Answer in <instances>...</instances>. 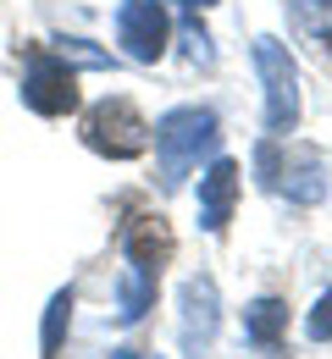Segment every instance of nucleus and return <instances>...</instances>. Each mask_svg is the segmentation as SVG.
<instances>
[{
  "label": "nucleus",
  "instance_id": "1",
  "mask_svg": "<svg viewBox=\"0 0 332 359\" xmlns=\"http://www.w3.org/2000/svg\"><path fill=\"white\" fill-rule=\"evenodd\" d=\"M216 111L205 105H178L155 122V155H161V188H178L199 166L205 149H216Z\"/></svg>",
  "mask_w": 332,
  "mask_h": 359
},
{
  "label": "nucleus",
  "instance_id": "2",
  "mask_svg": "<svg viewBox=\"0 0 332 359\" xmlns=\"http://www.w3.org/2000/svg\"><path fill=\"white\" fill-rule=\"evenodd\" d=\"M255 67L266 83V133H293L299 122V67L277 39H255Z\"/></svg>",
  "mask_w": 332,
  "mask_h": 359
},
{
  "label": "nucleus",
  "instance_id": "3",
  "mask_svg": "<svg viewBox=\"0 0 332 359\" xmlns=\"http://www.w3.org/2000/svg\"><path fill=\"white\" fill-rule=\"evenodd\" d=\"M84 144L95 155H111V161H133L150 144V128H144V116L128 100H100L95 111L84 116Z\"/></svg>",
  "mask_w": 332,
  "mask_h": 359
},
{
  "label": "nucleus",
  "instance_id": "4",
  "mask_svg": "<svg viewBox=\"0 0 332 359\" xmlns=\"http://www.w3.org/2000/svg\"><path fill=\"white\" fill-rule=\"evenodd\" d=\"M22 105H34L39 116H67L78 105V78L67 67V55L55 50H28L22 67Z\"/></svg>",
  "mask_w": 332,
  "mask_h": 359
},
{
  "label": "nucleus",
  "instance_id": "5",
  "mask_svg": "<svg viewBox=\"0 0 332 359\" xmlns=\"http://www.w3.org/2000/svg\"><path fill=\"white\" fill-rule=\"evenodd\" d=\"M178 343H183V359H205L211 343H216V326H222V299H216V282L211 276H189L183 293H178Z\"/></svg>",
  "mask_w": 332,
  "mask_h": 359
},
{
  "label": "nucleus",
  "instance_id": "6",
  "mask_svg": "<svg viewBox=\"0 0 332 359\" xmlns=\"http://www.w3.org/2000/svg\"><path fill=\"white\" fill-rule=\"evenodd\" d=\"M117 45L128 50L133 61H161V50H166V11H161V0H122V11H117Z\"/></svg>",
  "mask_w": 332,
  "mask_h": 359
},
{
  "label": "nucleus",
  "instance_id": "7",
  "mask_svg": "<svg viewBox=\"0 0 332 359\" xmlns=\"http://www.w3.org/2000/svg\"><path fill=\"white\" fill-rule=\"evenodd\" d=\"M233 199H238V166L233 161H216V166L199 177V226H205V232H227Z\"/></svg>",
  "mask_w": 332,
  "mask_h": 359
},
{
  "label": "nucleus",
  "instance_id": "8",
  "mask_svg": "<svg viewBox=\"0 0 332 359\" xmlns=\"http://www.w3.org/2000/svg\"><path fill=\"white\" fill-rule=\"evenodd\" d=\"M128 266L150 271V276H161V266H166V255H172V232L155 222V216H133L128 222Z\"/></svg>",
  "mask_w": 332,
  "mask_h": 359
},
{
  "label": "nucleus",
  "instance_id": "9",
  "mask_svg": "<svg viewBox=\"0 0 332 359\" xmlns=\"http://www.w3.org/2000/svg\"><path fill=\"white\" fill-rule=\"evenodd\" d=\"M244 326H249V343L272 348V343L283 337V326H288V304H283V299H255L249 315H244Z\"/></svg>",
  "mask_w": 332,
  "mask_h": 359
},
{
  "label": "nucleus",
  "instance_id": "10",
  "mask_svg": "<svg viewBox=\"0 0 332 359\" xmlns=\"http://www.w3.org/2000/svg\"><path fill=\"white\" fill-rule=\"evenodd\" d=\"M150 299H155V276L139 266H128L122 271V287H117V315L122 320H139L144 310H150Z\"/></svg>",
  "mask_w": 332,
  "mask_h": 359
},
{
  "label": "nucleus",
  "instance_id": "11",
  "mask_svg": "<svg viewBox=\"0 0 332 359\" xmlns=\"http://www.w3.org/2000/svg\"><path fill=\"white\" fill-rule=\"evenodd\" d=\"M67 315H72V293L61 287V293L50 299V310H45V332H39V348H45V359H55V348H61V332H67Z\"/></svg>",
  "mask_w": 332,
  "mask_h": 359
},
{
  "label": "nucleus",
  "instance_id": "12",
  "mask_svg": "<svg viewBox=\"0 0 332 359\" xmlns=\"http://www.w3.org/2000/svg\"><path fill=\"white\" fill-rule=\"evenodd\" d=\"M327 194V177H321V161L316 155H305V166L293 172V182H288V199H299V205H316Z\"/></svg>",
  "mask_w": 332,
  "mask_h": 359
},
{
  "label": "nucleus",
  "instance_id": "13",
  "mask_svg": "<svg viewBox=\"0 0 332 359\" xmlns=\"http://www.w3.org/2000/svg\"><path fill=\"white\" fill-rule=\"evenodd\" d=\"M305 337H310V343H332V287L316 299V310L305 320Z\"/></svg>",
  "mask_w": 332,
  "mask_h": 359
},
{
  "label": "nucleus",
  "instance_id": "14",
  "mask_svg": "<svg viewBox=\"0 0 332 359\" xmlns=\"http://www.w3.org/2000/svg\"><path fill=\"white\" fill-rule=\"evenodd\" d=\"M117 359H155V354H144V348H117Z\"/></svg>",
  "mask_w": 332,
  "mask_h": 359
},
{
  "label": "nucleus",
  "instance_id": "15",
  "mask_svg": "<svg viewBox=\"0 0 332 359\" xmlns=\"http://www.w3.org/2000/svg\"><path fill=\"white\" fill-rule=\"evenodd\" d=\"M178 6H189V11H205V6H216V0H178Z\"/></svg>",
  "mask_w": 332,
  "mask_h": 359
}]
</instances>
